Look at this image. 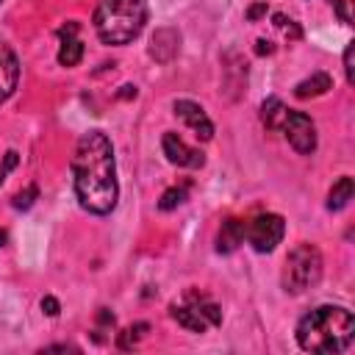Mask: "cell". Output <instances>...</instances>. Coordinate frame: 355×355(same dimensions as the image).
I'll return each instance as SVG.
<instances>
[{
    "mask_svg": "<svg viewBox=\"0 0 355 355\" xmlns=\"http://www.w3.org/2000/svg\"><path fill=\"white\" fill-rule=\"evenodd\" d=\"M244 241V222L241 219H225L216 233V252H233Z\"/></svg>",
    "mask_w": 355,
    "mask_h": 355,
    "instance_id": "obj_12",
    "label": "cell"
},
{
    "mask_svg": "<svg viewBox=\"0 0 355 355\" xmlns=\"http://www.w3.org/2000/svg\"><path fill=\"white\" fill-rule=\"evenodd\" d=\"M280 130L286 133L288 144H291L300 155H311V153L316 150V125L311 122L308 114H302V111H288L286 119H283V125H280Z\"/></svg>",
    "mask_w": 355,
    "mask_h": 355,
    "instance_id": "obj_6",
    "label": "cell"
},
{
    "mask_svg": "<svg viewBox=\"0 0 355 355\" xmlns=\"http://www.w3.org/2000/svg\"><path fill=\"white\" fill-rule=\"evenodd\" d=\"M355 338V316L341 305H319L297 324V344L305 352H344Z\"/></svg>",
    "mask_w": 355,
    "mask_h": 355,
    "instance_id": "obj_2",
    "label": "cell"
},
{
    "mask_svg": "<svg viewBox=\"0 0 355 355\" xmlns=\"http://www.w3.org/2000/svg\"><path fill=\"white\" fill-rule=\"evenodd\" d=\"M72 183L78 202L97 216L114 211L119 186H116V161L114 147L103 130H89L80 136L72 155Z\"/></svg>",
    "mask_w": 355,
    "mask_h": 355,
    "instance_id": "obj_1",
    "label": "cell"
},
{
    "mask_svg": "<svg viewBox=\"0 0 355 355\" xmlns=\"http://www.w3.org/2000/svg\"><path fill=\"white\" fill-rule=\"evenodd\" d=\"M183 302H189L205 322H208V327H219L222 324V311H219V305L208 297V294H200V291H189L186 294V300Z\"/></svg>",
    "mask_w": 355,
    "mask_h": 355,
    "instance_id": "obj_13",
    "label": "cell"
},
{
    "mask_svg": "<svg viewBox=\"0 0 355 355\" xmlns=\"http://www.w3.org/2000/svg\"><path fill=\"white\" fill-rule=\"evenodd\" d=\"M186 197H189V186H172V189H166V191L161 194L158 208H161V211H172V208H178V205H183Z\"/></svg>",
    "mask_w": 355,
    "mask_h": 355,
    "instance_id": "obj_18",
    "label": "cell"
},
{
    "mask_svg": "<svg viewBox=\"0 0 355 355\" xmlns=\"http://www.w3.org/2000/svg\"><path fill=\"white\" fill-rule=\"evenodd\" d=\"M322 277V252L313 244H297L286 255L283 266V288L288 294H302L316 286Z\"/></svg>",
    "mask_w": 355,
    "mask_h": 355,
    "instance_id": "obj_4",
    "label": "cell"
},
{
    "mask_svg": "<svg viewBox=\"0 0 355 355\" xmlns=\"http://www.w3.org/2000/svg\"><path fill=\"white\" fill-rule=\"evenodd\" d=\"M141 330H147V324H136V327L122 330V333H119V347H122V349H130V347L136 344V338L141 336Z\"/></svg>",
    "mask_w": 355,
    "mask_h": 355,
    "instance_id": "obj_20",
    "label": "cell"
},
{
    "mask_svg": "<svg viewBox=\"0 0 355 355\" xmlns=\"http://www.w3.org/2000/svg\"><path fill=\"white\" fill-rule=\"evenodd\" d=\"M327 89H333L330 75H327V72H313L311 78H305V80H300V83L294 86V94H297L300 100H308V97H319V94H324Z\"/></svg>",
    "mask_w": 355,
    "mask_h": 355,
    "instance_id": "obj_15",
    "label": "cell"
},
{
    "mask_svg": "<svg viewBox=\"0 0 355 355\" xmlns=\"http://www.w3.org/2000/svg\"><path fill=\"white\" fill-rule=\"evenodd\" d=\"M352 3H355V0H330L333 11L338 14V19H341L344 25H352Z\"/></svg>",
    "mask_w": 355,
    "mask_h": 355,
    "instance_id": "obj_19",
    "label": "cell"
},
{
    "mask_svg": "<svg viewBox=\"0 0 355 355\" xmlns=\"http://www.w3.org/2000/svg\"><path fill=\"white\" fill-rule=\"evenodd\" d=\"M75 31H78L75 22L61 28V47H58V64L61 67H78L83 58V42L75 39Z\"/></svg>",
    "mask_w": 355,
    "mask_h": 355,
    "instance_id": "obj_10",
    "label": "cell"
},
{
    "mask_svg": "<svg viewBox=\"0 0 355 355\" xmlns=\"http://www.w3.org/2000/svg\"><path fill=\"white\" fill-rule=\"evenodd\" d=\"M263 14H266V3H255V6L247 8V19H250V22H255V19L263 17Z\"/></svg>",
    "mask_w": 355,
    "mask_h": 355,
    "instance_id": "obj_25",
    "label": "cell"
},
{
    "mask_svg": "<svg viewBox=\"0 0 355 355\" xmlns=\"http://www.w3.org/2000/svg\"><path fill=\"white\" fill-rule=\"evenodd\" d=\"M42 311H44L47 316H58L61 305H58V300H55V297H44V300H42Z\"/></svg>",
    "mask_w": 355,
    "mask_h": 355,
    "instance_id": "obj_24",
    "label": "cell"
},
{
    "mask_svg": "<svg viewBox=\"0 0 355 355\" xmlns=\"http://www.w3.org/2000/svg\"><path fill=\"white\" fill-rule=\"evenodd\" d=\"M36 194H39V189L36 186H28L25 191H19V194H14V208H31L33 205V200H36Z\"/></svg>",
    "mask_w": 355,
    "mask_h": 355,
    "instance_id": "obj_21",
    "label": "cell"
},
{
    "mask_svg": "<svg viewBox=\"0 0 355 355\" xmlns=\"http://www.w3.org/2000/svg\"><path fill=\"white\" fill-rule=\"evenodd\" d=\"M169 313H172V319L180 324V327H186V330H191V333H205L208 330V322L189 305V302H175L172 308H169Z\"/></svg>",
    "mask_w": 355,
    "mask_h": 355,
    "instance_id": "obj_14",
    "label": "cell"
},
{
    "mask_svg": "<svg viewBox=\"0 0 355 355\" xmlns=\"http://www.w3.org/2000/svg\"><path fill=\"white\" fill-rule=\"evenodd\" d=\"M178 47H180V36H178V31H172V28H161V31H155V36H153V42H150V55H153L155 61L166 64V61L175 58Z\"/></svg>",
    "mask_w": 355,
    "mask_h": 355,
    "instance_id": "obj_11",
    "label": "cell"
},
{
    "mask_svg": "<svg viewBox=\"0 0 355 355\" xmlns=\"http://www.w3.org/2000/svg\"><path fill=\"white\" fill-rule=\"evenodd\" d=\"M14 166H17V153H14V150H8V153H6V161L0 164V183L6 180V175H8Z\"/></svg>",
    "mask_w": 355,
    "mask_h": 355,
    "instance_id": "obj_23",
    "label": "cell"
},
{
    "mask_svg": "<svg viewBox=\"0 0 355 355\" xmlns=\"http://www.w3.org/2000/svg\"><path fill=\"white\" fill-rule=\"evenodd\" d=\"M255 50H258L261 55H263V53H272V42H263V39H258V47H255Z\"/></svg>",
    "mask_w": 355,
    "mask_h": 355,
    "instance_id": "obj_26",
    "label": "cell"
},
{
    "mask_svg": "<svg viewBox=\"0 0 355 355\" xmlns=\"http://www.w3.org/2000/svg\"><path fill=\"white\" fill-rule=\"evenodd\" d=\"M286 233V222L280 214H258L244 225V239L255 252H272Z\"/></svg>",
    "mask_w": 355,
    "mask_h": 355,
    "instance_id": "obj_5",
    "label": "cell"
},
{
    "mask_svg": "<svg viewBox=\"0 0 355 355\" xmlns=\"http://www.w3.org/2000/svg\"><path fill=\"white\" fill-rule=\"evenodd\" d=\"M352 200V178H338L336 183H333V189H330V194H327V208L330 211H341V208H347V202Z\"/></svg>",
    "mask_w": 355,
    "mask_h": 355,
    "instance_id": "obj_17",
    "label": "cell"
},
{
    "mask_svg": "<svg viewBox=\"0 0 355 355\" xmlns=\"http://www.w3.org/2000/svg\"><path fill=\"white\" fill-rule=\"evenodd\" d=\"M17 80H19V61L14 50L0 42V103H6L14 94Z\"/></svg>",
    "mask_w": 355,
    "mask_h": 355,
    "instance_id": "obj_9",
    "label": "cell"
},
{
    "mask_svg": "<svg viewBox=\"0 0 355 355\" xmlns=\"http://www.w3.org/2000/svg\"><path fill=\"white\" fill-rule=\"evenodd\" d=\"M147 22V0H100L94 11V31L105 44L133 42Z\"/></svg>",
    "mask_w": 355,
    "mask_h": 355,
    "instance_id": "obj_3",
    "label": "cell"
},
{
    "mask_svg": "<svg viewBox=\"0 0 355 355\" xmlns=\"http://www.w3.org/2000/svg\"><path fill=\"white\" fill-rule=\"evenodd\" d=\"M175 114L194 130L197 139L208 141V139L214 136V122L208 119V114H205L194 100H178V103H175Z\"/></svg>",
    "mask_w": 355,
    "mask_h": 355,
    "instance_id": "obj_8",
    "label": "cell"
},
{
    "mask_svg": "<svg viewBox=\"0 0 355 355\" xmlns=\"http://www.w3.org/2000/svg\"><path fill=\"white\" fill-rule=\"evenodd\" d=\"M352 44H347V50H344V72H347V83L352 86L355 83V72H352Z\"/></svg>",
    "mask_w": 355,
    "mask_h": 355,
    "instance_id": "obj_22",
    "label": "cell"
},
{
    "mask_svg": "<svg viewBox=\"0 0 355 355\" xmlns=\"http://www.w3.org/2000/svg\"><path fill=\"white\" fill-rule=\"evenodd\" d=\"M286 114H288V108H286L283 100H277V97H269V100H263V105H261V122H263L269 130H280Z\"/></svg>",
    "mask_w": 355,
    "mask_h": 355,
    "instance_id": "obj_16",
    "label": "cell"
},
{
    "mask_svg": "<svg viewBox=\"0 0 355 355\" xmlns=\"http://www.w3.org/2000/svg\"><path fill=\"white\" fill-rule=\"evenodd\" d=\"M6 244V230H0V247Z\"/></svg>",
    "mask_w": 355,
    "mask_h": 355,
    "instance_id": "obj_27",
    "label": "cell"
},
{
    "mask_svg": "<svg viewBox=\"0 0 355 355\" xmlns=\"http://www.w3.org/2000/svg\"><path fill=\"white\" fill-rule=\"evenodd\" d=\"M161 147H164V155H166V161L169 164H175V166H189V169H197V166H202L205 164V158H202V153L200 150H194V147H189L178 133H164V139H161Z\"/></svg>",
    "mask_w": 355,
    "mask_h": 355,
    "instance_id": "obj_7",
    "label": "cell"
}]
</instances>
